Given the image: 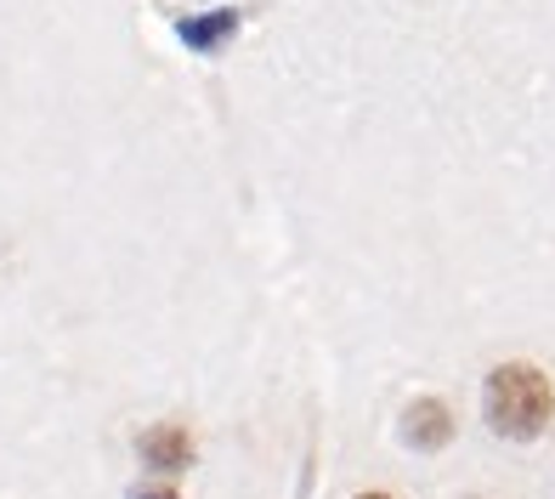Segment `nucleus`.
<instances>
[{
	"mask_svg": "<svg viewBox=\"0 0 555 499\" xmlns=\"http://www.w3.org/2000/svg\"><path fill=\"white\" fill-rule=\"evenodd\" d=\"M482 414L499 437L511 443H533L555 420V386L550 374L533 363H499L482 386Z\"/></svg>",
	"mask_w": 555,
	"mask_h": 499,
	"instance_id": "f257e3e1",
	"label": "nucleus"
},
{
	"mask_svg": "<svg viewBox=\"0 0 555 499\" xmlns=\"http://www.w3.org/2000/svg\"><path fill=\"white\" fill-rule=\"evenodd\" d=\"M137 455H142L147 471L176 477V471L193 465V437H188V426H147V432L137 437Z\"/></svg>",
	"mask_w": 555,
	"mask_h": 499,
	"instance_id": "f03ea898",
	"label": "nucleus"
},
{
	"mask_svg": "<svg viewBox=\"0 0 555 499\" xmlns=\"http://www.w3.org/2000/svg\"><path fill=\"white\" fill-rule=\"evenodd\" d=\"M402 437H409L414 448H425V455H437V448H448L453 437V414L442 397H420V404H409V420H402Z\"/></svg>",
	"mask_w": 555,
	"mask_h": 499,
	"instance_id": "7ed1b4c3",
	"label": "nucleus"
},
{
	"mask_svg": "<svg viewBox=\"0 0 555 499\" xmlns=\"http://www.w3.org/2000/svg\"><path fill=\"white\" fill-rule=\"evenodd\" d=\"M131 499H176V488H137Z\"/></svg>",
	"mask_w": 555,
	"mask_h": 499,
	"instance_id": "20e7f679",
	"label": "nucleus"
},
{
	"mask_svg": "<svg viewBox=\"0 0 555 499\" xmlns=\"http://www.w3.org/2000/svg\"><path fill=\"white\" fill-rule=\"evenodd\" d=\"M358 499H391V494H358Z\"/></svg>",
	"mask_w": 555,
	"mask_h": 499,
	"instance_id": "39448f33",
	"label": "nucleus"
}]
</instances>
